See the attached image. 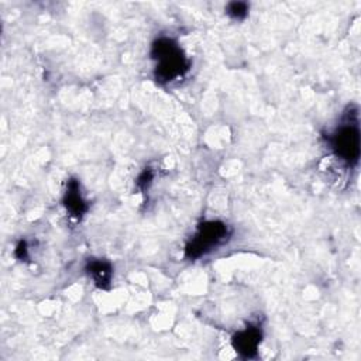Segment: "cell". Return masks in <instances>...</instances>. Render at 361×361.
Instances as JSON below:
<instances>
[{
    "mask_svg": "<svg viewBox=\"0 0 361 361\" xmlns=\"http://www.w3.org/2000/svg\"><path fill=\"white\" fill-rule=\"evenodd\" d=\"M152 58L157 61L155 79L159 83H168L183 76L189 69V61L176 41L162 37L152 44Z\"/></svg>",
    "mask_w": 361,
    "mask_h": 361,
    "instance_id": "cell-1",
    "label": "cell"
},
{
    "mask_svg": "<svg viewBox=\"0 0 361 361\" xmlns=\"http://www.w3.org/2000/svg\"><path fill=\"white\" fill-rule=\"evenodd\" d=\"M230 237L228 227L221 221H204L202 223L193 237L185 247V257L189 259H197L216 247L224 244Z\"/></svg>",
    "mask_w": 361,
    "mask_h": 361,
    "instance_id": "cell-2",
    "label": "cell"
},
{
    "mask_svg": "<svg viewBox=\"0 0 361 361\" xmlns=\"http://www.w3.org/2000/svg\"><path fill=\"white\" fill-rule=\"evenodd\" d=\"M353 113L350 111V118L345 120L337 130L327 138L330 148L337 158L343 159L348 165H354L360 158V128L357 116L351 118Z\"/></svg>",
    "mask_w": 361,
    "mask_h": 361,
    "instance_id": "cell-3",
    "label": "cell"
},
{
    "mask_svg": "<svg viewBox=\"0 0 361 361\" xmlns=\"http://www.w3.org/2000/svg\"><path fill=\"white\" fill-rule=\"evenodd\" d=\"M259 341H261V329L258 326H247L244 330L233 336L234 350L245 358H251L257 354Z\"/></svg>",
    "mask_w": 361,
    "mask_h": 361,
    "instance_id": "cell-4",
    "label": "cell"
},
{
    "mask_svg": "<svg viewBox=\"0 0 361 361\" xmlns=\"http://www.w3.org/2000/svg\"><path fill=\"white\" fill-rule=\"evenodd\" d=\"M62 202H63V206H65L66 212L69 213V216L76 220H80L89 209V204L83 199L82 192H80V185L76 179H71L68 182V188H66Z\"/></svg>",
    "mask_w": 361,
    "mask_h": 361,
    "instance_id": "cell-5",
    "label": "cell"
},
{
    "mask_svg": "<svg viewBox=\"0 0 361 361\" xmlns=\"http://www.w3.org/2000/svg\"><path fill=\"white\" fill-rule=\"evenodd\" d=\"M87 271L99 288H109L113 275V268L110 262L104 259H90L87 262Z\"/></svg>",
    "mask_w": 361,
    "mask_h": 361,
    "instance_id": "cell-6",
    "label": "cell"
},
{
    "mask_svg": "<svg viewBox=\"0 0 361 361\" xmlns=\"http://www.w3.org/2000/svg\"><path fill=\"white\" fill-rule=\"evenodd\" d=\"M226 13L234 20H243L248 13V4L243 1L228 3L226 7Z\"/></svg>",
    "mask_w": 361,
    "mask_h": 361,
    "instance_id": "cell-7",
    "label": "cell"
},
{
    "mask_svg": "<svg viewBox=\"0 0 361 361\" xmlns=\"http://www.w3.org/2000/svg\"><path fill=\"white\" fill-rule=\"evenodd\" d=\"M152 178H154V173L151 172V169H145V171L138 176V179H137V186H138L141 190H145L147 186L151 183Z\"/></svg>",
    "mask_w": 361,
    "mask_h": 361,
    "instance_id": "cell-8",
    "label": "cell"
},
{
    "mask_svg": "<svg viewBox=\"0 0 361 361\" xmlns=\"http://www.w3.org/2000/svg\"><path fill=\"white\" fill-rule=\"evenodd\" d=\"M16 255H17L18 258H21V259L27 257V245H25L24 241H21V243L18 244V247H17V250H16Z\"/></svg>",
    "mask_w": 361,
    "mask_h": 361,
    "instance_id": "cell-9",
    "label": "cell"
}]
</instances>
